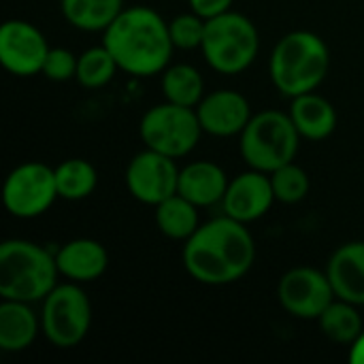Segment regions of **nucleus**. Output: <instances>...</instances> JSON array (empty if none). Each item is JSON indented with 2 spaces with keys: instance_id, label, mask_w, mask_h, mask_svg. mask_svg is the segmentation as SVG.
<instances>
[{
  "instance_id": "17",
  "label": "nucleus",
  "mask_w": 364,
  "mask_h": 364,
  "mask_svg": "<svg viewBox=\"0 0 364 364\" xmlns=\"http://www.w3.org/2000/svg\"><path fill=\"white\" fill-rule=\"evenodd\" d=\"M228 183L230 179L220 164L211 160H196L179 171L177 192L200 209V207H213L222 203L226 196Z\"/></svg>"
},
{
  "instance_id": "23",
  "label": "nucleus",
  "mask_w": 364,
  "mask_h": 364,
  "mask_svg": "<svg viewBox=\"0 0 364 364\" xmlns=\"http://www.w3.org/2000/svg\"><path fill=\"white\" fill-rule=\"evenodd\" d=\"M316 322L320 324L322 335L339 346H352L364 331L358 305H352L341 299H335Z\"/></svg>"
},
{
  "instance_id": "14",
  "label": "nucleus",
  "mask_w": 364,
  "mask_h": 364,
  "mask_svg": "<svg viewBox=\"0 0 364 364\" xmlns=\"http://www.w3.org/2000/svg\"><path fill=\"white\" fill-rule=\"evenodd\" d=\"M203 132L220 139L239 136L252 119L250 100L235 90H215L203 96L196 105Z\"/></svg>"
},
{
  "instance_id": "27",
  "label": "nucleus",
  "mask_w": 364,
  "mask_h": 364,
  "mask_svg": "<svg viewBox=\"0 0 364 364\" xmlns=\"http://www.w3.org/2000/svg\"><path fill=\"white\" fill-rule=\"evenodd\" d=\"M205 28H207V19L194 11L181 13L168 21L175 49H200L205 38Z\"/></svg>"
},
{
  "instance_id": "30",
  "label": "nucleus",
  "mask_w": 364,
  "mask_h": 364,
  "mask_svg": "<svg viewBox=\"0 0 364 364\" xmlns=\"http://www.w3.org/2000/svg\"><path fill=\"white\" fill-rule=\"evenodd\" d=\"M350 363L364 364V331L356 337V341L350 346Z\"/></svg>"
},
{
  "instance_id": "7",
  "label": "nucleus",
  "mask_w": 364,
  "mask_h": 364,
  "mask_svg": "<svg viewBox=\"0 0 364 364\" xmlns=\"http://www.w3.org/2000/svg\"><path fill=\"white\" fill-rule=\"evenodd\" d=\"M41 303V331L53 348L70 350L87 337L92 326V303L81 284H58Z\"/></svg>"
},
{
  "instance_id": "2",
  "label": "nucleus",
  "mask_w": 364,
  "mask_h": 364,
  "mask_svg": "<svg viewBox=\"0 0 364 364\" xmlns=\"http://www.w3.org/2000/svg\"><path fill=\"white\" fill-rule=\"evenodd\" d=\"M102 45L113 53L119 70L134 77L162 75L175 51L168 21L149 6H124L102 32Z\"/></svg>"
},
{
  "instance_id": "5",
  "label": "nucleus",
  "mask_w": 364,
  "mask_h": 364,
  "mask_svg": "<svg viewBox=\"0 0 364 364\" xmlns=\"http://www.w3.org/2000/svg\"><path fill=\"white\" fill-rule=\"evenodd\" d=\"M301 139L290 113L264 109L252 115L250 124L239 134V149L250 168L273 173L294 162Z\"/></svg>"
},
{
  "instance_id": "24",
  "label": "nucleus",
  "mask_w": 364,
  "mask_h": 364,
  "mask_svg": "<svg viewBox=\"0 0 364 364\" xmlns=\"http://www.w3.org/2000/svg\"><path fill=\"white\" fill-rule=\"evenodd\" d=\"M98 183V173L92 162L83 158H68L55 166V186L62 200H83Z\"/></svg>"
},
{
  "instance_id": "8",
  "label": "nucleus",
  "mask_w": 364,
  "mask_h": 364,
  "mask_svg": "<svg viewBox=\"0 0 364 364\" xmlns=\"http://www.w3.org/2000/svg\"><path fill=\"white\" fill-rule=\"evenodd\" d=\"M139 134L147 149L177 160L192 154L205 132L194 107L164 100L145 111L139 124Z\"/></svg>"
},
{
  "instance_id": "6",
  "label": "nucleus",
  "mask_w": 364,
  "mask_h": 364,
  "mask_svg": "<svg viewBox=\"0 0 364 364\" xmlns=\"http://www.w3.org/2000/svg\"><path fill=\"white\" fill-rule=\"evenodd\" d=\"M260 49L256 23L237 11L207 19L200 51L207 64L222 75H239L252 66Z\"/></svg>"
},
{
  "instance_id": "26",
  "label": "nucleus",
  "mask_w": 364,
  "mask_h": 364,
  "mask_svg": "<svg viewBox=\"0 0 364 364\" xmlns=\"http://www.w3.org/2000/svg\"><path fill=\"white\" fill-rule=\"evenodd\" d=\"M271 175V183H273V192L275 198L284 205H296L301 200L307 198L311 181L309 175L303 166H299L296 162H288L279 168H275Z\"/></svg>"
},
{
  "instance_id": "11",
  "label": "nucleus",
  "mask_w": 364,
  "mask_h": 364,
  "mask_svg": "<svg viewBox=\"0 0 364 364\" xmlns=\"http://www.w3.org/2000/svg\"><path fill=\"white\" fill-rule=\"evenodd\" d=\"M179 166L175 158L158 154L154 149H143L126 166V188L134 200L141 205L156 207L168 196L177 194Z\"/></svg>"
},
{
  "instance_id": "18",
  "label": "nucleus",
  "mask_w": 364,
  "mask_h": 364,
  "mask_svg": "<svg viewBox=\"0 0 364 364\" xmlns=\"http://www.w3.org/2000/svg\"><path fill=\"white\" fill-rule=\"evenodd\" d=\"M41 331V316L32 311V303L4 301L0 305V350L2 352H23L28 350Z\"/></svg>"
},
{
  "instance_id": "21",
  "label": "nucleus",
  "mask_w": 364,
  "mask_h": 364,
  "mask_svg": "<svg viewBox=\"0 0 364 364\" xmlns=\"http://www.w3.org/2000/svg\"><path fill=\"white\" fill-rule=\"evenodd\" d=\"M64 19L83 32H105L124 11V0H60Z\"/></svg>"
},
{
  "instance_id": "25",
  "label": "nucleus",
  "mask_w": 364,
  "mask_h": 364,
  "mask_svg": "<svg viewBox=\"0 0 364 364\" xmlns=\"http://www.w3.org/2000/svg\"><path fill=\"white\" fill-rule=\"evenodd\" d=\"M117 70H119V64L113 58V53L105 45H98V47L85 49L79 55L75 79L79 85L96 90V87H105L107 83H111Z\"/></svg>"
},
{
  "instance_id": "12",
  "label": "nucleus",
  "mask_w": 364,
  "mask_h": 364,
  "mask_svg": "<svg viewBox=\"0 0 364 364\" xmlns=\"http://www.w3.org/2000/svg\"><path fill=\"white\" fill-rule=\"evenodd\" d=\"M49 49L45 34L30 21L9 19L0 28V62L11 75H38Z\"/></svg>"
},
{
  "instance_id": "29",
  "label": "nucleus",
  "mask_w": 364,
  "mask_h": 364,
  "mask_svg": "<svg viewBox=\"0 0 364 364\" xmlns=\"http://www.w3.org/2000/svg\"><path fill=\"white\" fill-rule=\"evenodd\" d=\"M232 2L235 0H188L190 9L205 19H211V17H218V15L230 11Z\"/></svg>"
},
{
  "instance_id": "13",
  "label": "nucleus",
  "mask_w": 364,
  "mask_h": 364,
  "mask_svg": "<svg viewBox=\"0 0 364 364\" xmlns=\"http://www.w3.org/2000/svg\"><path fill=\"white\" fill-rule=\"evenodd\" d=\"M275 200L277 198L273 192L271 175L250 168L237 175L235 179H230L226 196L222 200V209L226 215L243 224H252L264 218L271 211Z\"/></svg>"
},
{
  "instance_id": "15",
  "label": "nucleus",
  "mask_w": 364,
  "mask_h": 364,
  "mask_svg": "<svg viewBox=\"0 0 364 364\" xmlns=\"http://www.w3.org/2000/svg\"><path fill=\"white\" fill-rule=\"evenodd\" d=\"M60 275L75 284L100 279L109 269V252L96 239H73L55 252Z\"/></svg>"
},
{
  "instance_id": "19",
  "label": "nucleus",
  "mask_w": 364,
  "mask_h": 364,
  "mask_svg": "<svg viewBox=\"0 0 364 364\" xmlns=\"http://www.w3.org/2000/svg\"><path fill=\"white\" fill-rule=\"evenodd\" d=\"M290 117L303 139L324 141L337 128V111L328 98L318 92H307L292 98Z\"/></svg>"
},
{
  "instance_id": "1",
  "label": "nucleus",
  "mask_w": 364,
  "mask_h": 364,
  "mask_svg": "<svg viewBox=\"0 0 364 364\" xmlns=\"http://www.w3.org/2000/svg\"><path fill=\"white\" fill-rule=\"evenodd\" d=\"M188 275L205 286H228L243 279L256 262V241L247 224L222 215L198 226L183 241L181 252Z\"/></svg>"
},
{
  "instance_id": "10",
  "label": "nucleus",
  "mask_w": 364,
  "mask_h": 364,
  "mask_svg": "<svg viewBox=\"0 0 364 364\" xmlns=\"http://www.w3.org/2000/svg\"><path fill=\"white\" fill-rule=\"evenodd\" d=\"M277 299L286 314L299 320H318L337 296L326 273L314 267H294L282 275Z\"/></svg>"
},
{
  "instance_id": "22",
  "label": "nucleus",
  "mask_w": 364,
  "mask_h": 364,
  "mask_svg": "<svg viewBox=\"0 0 364 364\" xmlns=\"http://www.w3.org/2000/svg\"><path fill=\"white\" fill-rule=\"evenodd\" d=\"M162 96L168 102L181 105V107H194L205 96V79L200 70L192 64H168L162 70Z\"/></svg>"
},
{
  "instance_id": "28",
  "label": "nucleus",
  "mask_w": 364,
  "mask_h": 364,
  "mask_svg": "<svg viewBox=\"0 0 364 364\" xmlns=\"http://www.w3.org/2000/svg\"><path fill=\"white\" fill-rule=\"evenodd\" d=\"M77 62H79V55H75L73 51L64 47H51L45 58L41 75H45L49 81L64 83L77 77Z\"/></svg>"
},
{
  "instance_id": "20",
  "label": "nucleus",
  "mask_w": 364,
  "mask_h": 364,
  "mask_svg": "<svg viewBox=\"0 0 364 364\" xmlns=\"http://www.w3.org/2000/svg\"><path fill=\"white\" fill-rule=\"evenodd\" d=\"M158 230L173 241H188L200 226L198 207L179 192L154 207Z\"/></svg>"
},
{
  "instance_id": "16",
  "label": "nucleus",
  "mask_w": 364,
  "mask_h": 364,
  "mask_svg": "<svg viewBox=\"0 0 364 364\" xmlns=\"http://www.w3.org/2000/svg\"><path fill=\"white\" fill-rule=\"evenodd\" d=\"M335 296L364 307V241H350L335 250L326 264Z\"/></svg>"
},
{
  "instance_id": "3",
  "label": "nucleus",
  "mask_w": 364,
  "mask_h": 364,
  "mask_svg": "<svg viewBox=\"0 0 364 364\" xmlns=\"http://www.w3.org/2000/svg\"><path fill=\"white\" fill-rule=\"evenodd\" d=\"M331 66V51L322 36L309 30H294L284 34L269 62V75L277 92L286 98H296L316 92Z\"/></svg>"
},
{
  "instance_id": "9",
  "label": "nucleus",
  "mask_w": 364,
  "mask_h": 364,
  "mask_svg": "<svg viewBox=\"0 0 364 364\" xmlns=\"http://www.w3.org/2000/svg\"><path fill=\"white\" fill-rule=\"evenodd\" d=\"M58 198L55 168L34 160L15 166L2 188L6 211L19 220H34L47 213Z\"/></svg>"
},
{
  "instance_id": "4",
  "label": "nucleus",
  "mask_w": 364,
  "mask_h": 364,
  "mask_svg": "<svg viewBox=\"0 0 364 364\" xmlns=\"http://www.w3.org/2000/svg\"><path fill=\"white\" fill-rule=\"evenodd\" d=\"M60 269L47 247L9 239L0 245V296L4 301L41 303L58 286Z\"/></svg>"
}]
</instances>
